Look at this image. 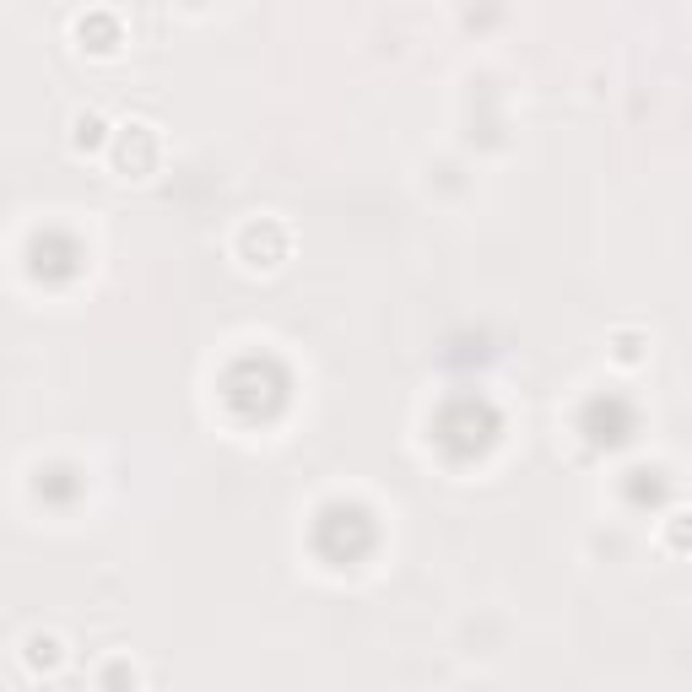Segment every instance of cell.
<instances>
[{
  "mask_svg": "<svg viewBox=\"0 0 692 692\" xmlns=\"http://www.w3.org/2000/svg\"><path fill=\"white\" fill-rule=\"evenodd\" d=\"M660 541H665L671 552H687V547H692V514H671V519H665Z\"/></svg>",
  "mask_w": 692,
  "mask_h": 692,
  "instance_id": "obj_5",
  "label": "cell"
},
{
  "mask_svg": "<svg viewBox=\"0 0 692 692\" xmlns=\"http://www.w3.org/2000/svg\"><path fill=\"white\" fill-rule=\"evenodd\" d=\"M87 33L98 38V55H109V49L119 44V17H109V11H92V17L76 22V38L87 44Z\"/></svg>",
  "mask_w": 692,
  "mask_h": 692,
  "instance_id": "obj_4",
  "label": "cell"
},
{
  "mask_svg": "<svg viewBox=\"0 0 692 692\" xmlns=\"http://www.w3.org/2000/svg\"><path fill=\"white\" fill-rule=\"evenodd\" d=\"M292 255V233L282 217H255L238 228V260L255 265V271H276Z\"/></svg>",
  "mask_w": 692,
  "mask_h": 692,
  "instance_id": "obj_2",
  "label": "cell"
},
{
  "mask_svg": "<svg viewBox=\"0 0 692 692\" xmlns=\"http://www.w3.org/2000/svg\"><path fill=\"white\" fill-rule=\"evenodd\" d=\"M109 163L119 179H152L163 168V136H157V125H146V119L119 125L109 136Z\"/></svg>",
  "mask_w": 692,
  "mask_h": 692,
  "instance_id": "obj_1",
  "label": "cell"
},
{
  "mask_svg": "<svg viewBox=\"0 0 692 692\" xmlns=\"http://www.w3.org/2000/svg\"><path fill=\"white\" fill-rule=\"evenodd\" d=\"M76 152H92V146H103V114H76Z\"/></svg>",
  "mask_w": 692,
  "mask_h": 692,
  "instance_id": "obj_6",
  "label": "cell"
},
{
  "mask_svg": "<svg viewBox=\"0 0 692 692\" xmlns=\"http://www.w3.org/2000/svg\"><path fill=\"white\" fill-rule=\"evenodd\" d=\"M60 660H65V649H60V638H55V633H33L28 644H22V665H28L33 676L55 671Z\"/></svg>",
  "mask_w": 692,
  "mask_h": 692,
  "instance_id": "obj_3",
  "label": "cell"
},
{
  "mask_svg": "<svg viewBox=\"0 0 692 692\" xmlns=\"http://www.w3.org/2000/svg\"><path fill=\"white\" fill-rule=\"evenodd\" d=\"M638 346H644V336H638V330H617V336H611V357H617L622 368H633L638 357H644Z\"/></svg>",
  "mask_w": 692,
  "mask_h": 692,
  "instance_id": "obj_7",
  "label": "cell"
}]
</instances>
